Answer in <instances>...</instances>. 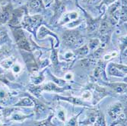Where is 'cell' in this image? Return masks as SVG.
<instances>
[{"instance_id":"6da1fadb","label":"cell","mask_w":127,"mask_h":126,"mask_svg":"<svg viewBox=\"0 0 127 126\" xmlns=\"http://www.w3.org/2000/svg\"><path fill=\"white\" fill-rule=\"evenodd\" d=\"M43 18L40 15H34L32 17L26 16L22 23V25L29 31H34L37 26L40 24Z\"/></svg>"},{"instance_id":"7a4b0ae2","label":"cell","mask_w":127,"mask_h":126,"mask_svg":"<svg viewBox=\"0 0 127 126\" xmlns=\"http://www.w3.org/2000/svg\"><path fill=\"white\" fill-rule=\"evenodd\" d=\"M13 33L15 38V41L18 46V47L21 50H25L26 51L30 52L31 51V47L30 44L26 39L25 36L23 31L20 29H15L13 30Z\"/></svg>"},{"instance_id":"3957f363","label":"cell","mask_w":127,"mask_h":126,"mask_svg":"<svg viewBox=\"0 0 127 126\" xmlns=\"http://www.w3.org/2000/svg\"><path fill=\"white\" fill-rule=\"evenodd\" d=\"M80 37V34L77 31H66L64 33L63 36V43L67 46V47H70V46L75 45L77 39Z\"/></svg>"},{"instance_id":"277c9868","label":"cell","mask_w":127,"mask_h":126,"mask_svg":"<svg viewBox=\"0 0 127 126\" xmlns=\"http://www.w3.org/2000/svg\"><path fill=\"white\" fill-rule=\"evenodd\" d=\"M122 112H123V105L120 102H115V103L111 105L108 109V114L113 119H117L122 113Z\"/></svg>"},{"instance_id":"5b68a950","label":"cell","mask_w":127,"mask_h":126,"mask_svg":"<svg viewBox=\"0 0 127 126\" xmlns=\"http://www.w3.org/2000/svg\"><path fill=\"white\" fill-rule=\"evenodd\" d=\"M23 9H15L12 13H11V18L9 20V25L12 27H17L20 25L23 17Z\"/></svg>"},{"instance_id":"8992f818","label":"cell","mask_w":127,"mask_h":126,"mask_svg":"<svg viewBox=\"0 0 127 126\" xmlns=\"http://www.w3.org/2000/svg\"><path fill=\"white\" fill-rule=\"evenodd\" d=\"M11 6L10 5H8L6 7H5L2 10V12H0V25L5 24L10 20L11 16Z\"/></svg>"},{"instance_id":"52a82bcc","label":"cell","mask_w":127,"mask_h":126,"mask_svg":"<svg viewBox=\"0 0 127 126\" xmlns=\"http://www.w3.org/2000/svg\"><path fill=\"white\" fill-rule=\"evenodd\" d=\"M70 87H60L58 85L55 84L54 83H48L47 84H45L43 86H42V90H47V91H54V92H56V93H59V92H63V90H66V89H68Z\"/></svg>"},{"instance_id":"ba28073f","label":"cell","mask_w":127,"mask_h":126,"mask_svg":"<svg viewBox=\"0 0 127 126\" xmlns=\"http://www.w3.org/2000/svg\"><path fill=\"white\" fill-rule=\"evenodd\" d=\"M29 8L33 11H41L43 10V5L41 0H31L29 2Z\"/></svg>"},{"instance_id":"9c48e42d","label":"cell","mask_w":127,"mask_h":126,"mask_svg":"<svg viewBox=\"0 0 127 126\" xmlns=\"http://www.w3.org/2000/svg\"><path fill=\"white\" fill-rule=\"evenodd\" d=\"M56 99L69 102H71V103H72L74 105H85L84 102L82 100H81L80 99L75 98V97H60V96L59 97V96H57Z\"/></svg>"},{"instance_id":"30bf717a","label":"cell","mask_w":127,"mask_h":126,"mask_svg":"<svg viewBox=\"0 0 127 126\" xmlns=\"http://www.w3.org/2000/svg\"><path fill=\"white\" fill-rule=\"evenodd\" d=\"M108 85L119 94H123L126 91V84L124 83H113L109 84Z\"/></svg>"},{"instance_id":"8fae6325","label":"cell","mask_w":127,"mask_h":126,"mask_svg":"<svg viewBox=\"0 0 127 126\" xmlns=\"http://www.w3.org/2000/svg\"><path fill=\"white\" fill-rule=\"evenodd\" d=\"M95 90H96V95H95V100H96V101L94 102V103H97L98 101H100L103 97H105L107 95V92L105 89H103L102 87H100L98 86H96L95 87Z\"/></svg>"},{"instance_id":"7c38bea8","label":"cell","mask_w":127,"mask_h":126,"mask_svg":"<svg viewBox=\"0 0 127 126\" xmlns=\"http://www.w3.org/2000/svg\"><path fill=\"white\" fill-rule=\"evenodd\" d=\"M98 114H99V112H97V111H93L92 112H91L89 114L88 119L84 122V124L88 125H91L92 124H94L97 118Z\"/></svg>"},{"instance_id":"4fadbf2b","label":"cell","mask_w":127,"mask_h":126,"mask_svg":"<svg viewBox=\"0 0 127 126\" xmlns=\"http://www.w3.org/2000/svg\"><path fill=\"white\" fill-rule=\"evenodd\" d=\"M33 105H34L33 101L28 97H25L20 100V101L18 103L15 104L16 106H29V107L33 106Z\"/></svg>"},{"instance_id":"5bb4252c","label":"cell","mask_w":127,"mask_h":126,"mask_svg":"<svg viewBox=\"0 0 127 126\" xmlns=\"http://www.w3.org/2000/svg\"><path fill=\"white\" fill-rule=\"evenodd\" d=\"M78 18V14L76 12H72V13H69V14H67L64 16L63 19L62 20V22L61 24L63 25V24H65V23H68V21H73V20H75L77 19Z\"/></svg>"},{"instance_id":"9a60e30c","label":"cell","mask_w":127,"mask_h":126,"mask_svg":"<svg viewBox=\"0 0 127 126\" xmlns=\"http://www.w3.org/2000/svg\"><path fill=\"white\" fill-rule=\"evenodd\" d=\"M65 10V5L63 3H60V2H56V4L55 5V18H57L60 16Z\"/></svg>"},{"instance_id":"2e32d148","label":"cell","mask_w":127,"mask_h":126,"mask_svg":"<svg viewBox=\"0 0 127 126\" xmlns=\"http://www.w3.org/2000/svg\"><path fill=\"white\" fill-rule=\"evenodd\" d=\"M96 63V59L94 56H90L89 58L84 59L83 61L81 62V64L83 67H90Z\"/></svg>"},{"instance_id":"e0dca14e","label":"cell","mask_w":127,"mask_h":126,"mask_svg":"<svg viewBox=\"0 0 127 126\" xmlns=\"http://www.w3.org/2000/svg\"><path fill=\"white\" fill-rule=\"evenodd\" d=\"M29 90L37 97H40V94L42 90V87L40 86H30L29 87Z\"/></svg>"},{"instance_id":"ac0fdd59","label":"cell","mask_w":127,"mask_h":126,"mask_svg":"<svg viewBox=\"0 0 127 126\" xmlns=\"http://www.w3.org/2000/svg\"><path fill=\"white\" fill-rule=\"evenodd\" d=\"M9 98V94L6 91L3 90H0V105H5L8 99Z\"/></svg>"},{"instance_id":"d6986e66","label":"cell","mask_w":127,"mask_h":126,"mask_svg":"<svg viewBox=\"0 0 127 126\" xmlns=\"http://www.w3.org/2000/svg\"><path fill=\"white\" fill-rule=\"evenodd\" d=\"M48 34H50V35H53V33L52 32H50L47 28H46L44 26H42L38 32V38L39 39H42L46 35H48Z\"/></svg>"},{"instance_id":"ffe728a7","label":"cell","mask_w":127,"mask_h":126,"mask_svg":"<svg viewBox=\"0 0 127 126\" xmlns=\"http://www.w3.org/2000/svg\"><path fill=\"white\" fill-rule=\"evenodd\" d=\"M94 124H95V126H106L105 119H104V117H103L102 113L99 112L97 118V119Z\"/></svg>"},{"instance_id":"44dd1931","label":"cell","mask_w":127,"mask_h":126,"mask_svg":"<svg viewBox=\"0 0 127 126\" xmlns=\"http://www.w3.org/2000/svg\"><path fill=\"white\" fill-rule=\"evenodd\" d=\"M108 72H109V74H110V75H113V76L121 77L124 76V75H123L120 70H118L116 67H114V66H113V65L109 68Z\"/></svg>"},{"instance_id":"7402d4cb","label":"cell","mask_w":127,"mask_h":126,"mask_svg":"<svg viewBox=\"0 0 127 126\" xmlns=\"http://www.w3.org/2000/svg\"><path fill=\"white\" fill-rule=\"evenodd\" d=\"M99 26V22L98 20H92L88 21V31L92 32L95 30Z\"/></svg>"},{"instance_id":"603a6c76","label":"cell","mask_w":127,"mask_h":126,"mask_svg":"<svg viewBox=\"0 0 127 126\" xmlns=\"http://www.w3.org/2000/svg\"><path fill=\"white\" fill-rule=\"evenodd\" d=\"M108 29H109V24L107 23V21H103L100 27V33L102 34H105L108 30Z\"/></svg>"},{"instance_id":"cb8c5ba5","label":"cell","mask_w":127,"mask_h":126,"mask_svg":"<svg viewBox=\"0 0 127 126\" xmlns=\"http://www.w3.org/2000/svg\"><path fill=\"white\" fill-rule=\"evenodd\" d=\"M51 119H52V115H50L47 119L37 123L36 126H53V124L51 122Z\"/></svg>"},{"instance_id":"d4e9b609","label":"cell","mask_w":127,"mask_h":126,"mask_svg":"<svg viewBox=\"0 0 127 126\" xmlns=\"http://www.w3.org/2000/svg\"><path fill=\"white\" fill-rule=\"evenodd\" d=\"M88 51H89V50H88V46L85 45V46H84V47H82V48H80V49L78 50L77 53H78V55L79 56H81V57H84V56H85V55L88 53Z\"/></svg>"},{"instance_id":"484cf974","label":"cell","mask_w":127,"mask_h":126,"mask_svg":"<svg viewBox=\"0 0 127 126\" xmlns=\"http://www.w3.org/2000/svg\"><path fill=\"white\" fill-rule=\"evenodd\" d=\"M35 103H36V105H35V112L37 113H40L41 112H43L46 109L45 106L42 103V102H39L37 100H35Z\"/></svg>"},{"instance_id":"4316f807","label":"cell","mask_w":127,"mask_h":126,"mask_svg":"<svg viewBox=\"0 0 127 126\" xmlns=\"http://www.w3.org/2000/svg\"><path fill=\"white\" fill-rule=\"evenodd\" d=\"M12 65H13V62L10 59H5L4 61L2 62V66L3 68H6V69L11 68V66H12Z\"/></svg>"},{"instance_id":"83f0119b","label":"cell","mask_w":127,"mask_h":126,"mask_svg":"<svg viewBox=\"0 0 127 126\" xmlns=\"http://www.w3.org/2000/svg\"><path fill=\"white\" fill-rule=\"evenodd\" d=\"M99 44H100V41L97 39L91 40L89 42V48L90 50H95Z\"/></svg>"},{"instance_id":"f1b7e54d","label":"cell","mask_w":127,"mask_h":126,"mask_svg":"<svg viewBox=\"0 0 127 126\" xmlns=\"http://www.w3.org/2000/svg\"><path fill=\"white\" fill-rule=\"evenodd\" d=\"M8 40V35L5 31L0 30V45Z\"/></svg>"},{"instance_id":"f546056e","label":"cell","mask_w":127,"mask_h":126,"mask_svg":"<svg viewBox=\"0 0 127 126\" xmlns=\"http://www.w3.org/2000/svg\"><path fill=\"white\" fill-rule=\"evenodd\" d=\"M43 79H44V77L43 75H39L37 77H34L32 78V82L34 84H36V85H38L40 84L43 81Z\"/></svg>"},{"instance_id":"4dcf8cb0","label":"cell","mask_w":127,"mask_h":126,"mask_svg":"<svg viewBox=\"0 0 127 126\" xmlns=\"http://www.w3.org/2000/svg\"><path fill=\"white\" fill-rule=\"evenodd\" d=\"M28 116H25L21 115V114L19 113H15L14 115L11 116V120H16V121H21V120H24L25 119H26Z\"/></svg>"},{"instance_id":"1f68e13d","label":"cell","mask_w":127,"mask_h":126,"mask_svg":"<svg viewBox=\"0 0 127 126\" xmlns=\"http://www.w3.org/2000/svg\"><path fill=\"white\" fill-rule=\"evenodd\" d=\"M78 116L79 115L72 118L70 120L68 121L66 126H78Z\"/></svg>"},{"instance_id":"d6a6232c","label":"cell","mask_w":127,"mask_h":126,"mask_svg":"<svg viewBox=\"0 0 127 126\" xmlns=\"http://www.w3.org/2000/svg\"><path fill=\"white\" fill-rule=\"evenodd\" d=\"M103 67H101V66H97L95 69V72H94V76L95 77H99L103 72Z\"/></svg>"},{"instance_id":"836d02e7","label":"cell","mask_w":127,"mask_h":126,"mask_svg":"<svg viewBox=\"0 0 127 126\" xmlns=\"http://www.w3.org/2000/svg\"><path fill=\"white\" fill-rule=\"evenodd\" d=\"M58 118L62 122L65 121V111L63 109H60L58 111Z\"/></svg>"},{"instance_id":"e575fe53","label":"cell","mask_w":127,"mask_h":126,"mask_svg":"<svg viewBox=\"0 0 127 126\" xmlns=\"http://www.w3.org/2000/svg\"><path fill=\"white\" fill-rule=\"evenodd\" d=\"M103 49H99V50H97V51H95V58L97 59H99L100 57L101 56V55L103 54Z\"/></svg>"},{"instance_id":"d590c367","label":"cell","mask_w":127,"mask_h":126,"mask_svg":"<svg viewBox=\"0 0 127 126\" xmlns=\"http://www.w3.org/2000/svg\"><path fill=\"white\" fill-rule=\"evenodd\" d=\"M13 110H14V109H13L12 108H8V109H4V111H3V115H4L5 116H8Z\"/></svg>"},{"instance_id":"8d00e7d4","label":"cell","mask_w":127,"mask_h":126,"mask_svg":"<svg viewBox=\"0 0 127 126\" xmlns=\"http://www.w3.org/2000/svg\"><path fill=\"white\" fill-rule=\"evenodd\" d=\"M52 61L54 62V64H57V52L54 50L52 53Z\"/></svg>"},{"instance_id":"74e56055","label":"cell","mask_w":127,"mask_h":126,"mask_svg":"<svg viewBox=\"0 0 127 126\" xmlns=\"http://www.w3.org/2000/svg\"><path fill=\"white\" fill-rule=\"evenodd\" d=\"M111 65L116 67V68H119L121 70H123L124 72H126V66H124V65H117V64H112Z\"/></svg>"},{"instance_id":"f35d334b","label":"cell","mask_w":127,"mask_h":126,"mask_svg":"<svg viewBox=\"0 0 127 126\" xmlns=\"http://www.w3.org/2000/svg\"><path fill=\"white\" fill-rule=\"evenodd\" d=\"M82 97H83V99H85V100H89V99L91 97V93L89 92V91H86L85 93L83 94Z\"/></svg>"},{"instance_id":"ab89813d","label":"cell","mask_w":127,"mask_h":126,"mask_svg":"<svg viewBox=\"0 0 127 126\" xmlns=\"http://www.w3.org/2000/svg\"><path fill=\"white\" fill-rule=\"evenodd\" d=\"M13 72H15V73H18V72H19L20 71H21V67L18 65H15L14 66V68H13Z\"/></svg>"},{"instance_id":"60d3db41","label":"cell","mask_w":127,"mask_h":126,"mask_svg":"<svg viewBox=\"0 0 127 126\" xmlns=\"http://www.w3.org/2000/svg\"><path fill=\"white\" fill-rule=\"evenodd\" d=\"M65 58H66V59H72V57H73V53H72V52H68L65 53Z\"/></svg>"},{"instance_id":"b9f144b4","label":"cell","mask_w":127,"mask_h":126,"mask_svg":"<svg viewBox=\"0 0 127 126\" xmlns=\"http://www.w3.org/2000/svg\"><path fill=\"white\" fill-rule=\"evenodd\" d=\"M72 74H67L66 75H65V78L66 79H68V80H70V79H72Z\"/></svg>"},{"instance_id":"7bdbcfd3","label":"cell","mask_w":127,"mask_h":126,"mask_svg":"<svg viewBox=\"0 0 127 126\" xmlns=\"http://www.w3.org/2000/svg\"><path fill=\"white\" fill-rule=\"evenodd\" d=\"M112 57V55H105V57H104V59L105 60H108V59H110V58Z\"/></svg>"},{"instance_id":"ee69618b","label":"cell","mask_w":127,"mask_h":126,"mask_svg":"<svg viewBox=\"0 0 127 126\" xmlns=\"http://www.w3.org/2000/svg\"><path fill=\"white\" fill-rule=\"evenodd\" d=\"M9 1V0H0V2H1V3L3 5V4H5V3H7Z\"/></svg>"},{"instance_id":"f6af8a7d","label":"cell","mask_w":127,"mask_h":126,"mask_svg":"<svg viewBox=\"0 0 127 126\" xmlns=\"http://www.w3.org/2000/svg\"><path fill=\"white\" fill-rule=\"evenodd\" d=\"M91 0H84V2H85L86 3H89V2H91Z\"/></svg>"},{"instance_id":"bcb514c9","label":"cell","mask_w":127,"mask_h":126,"mask_svg":"<svg viewBox=\"0 0 127 126\" xmlns=\"http://www.w3.org/2000/svg\"><path fill=\"white\" fill-rule=\"evenodd\" d=\"M0 126H2V124H0Z\"/></svg>"}]
</instances>
